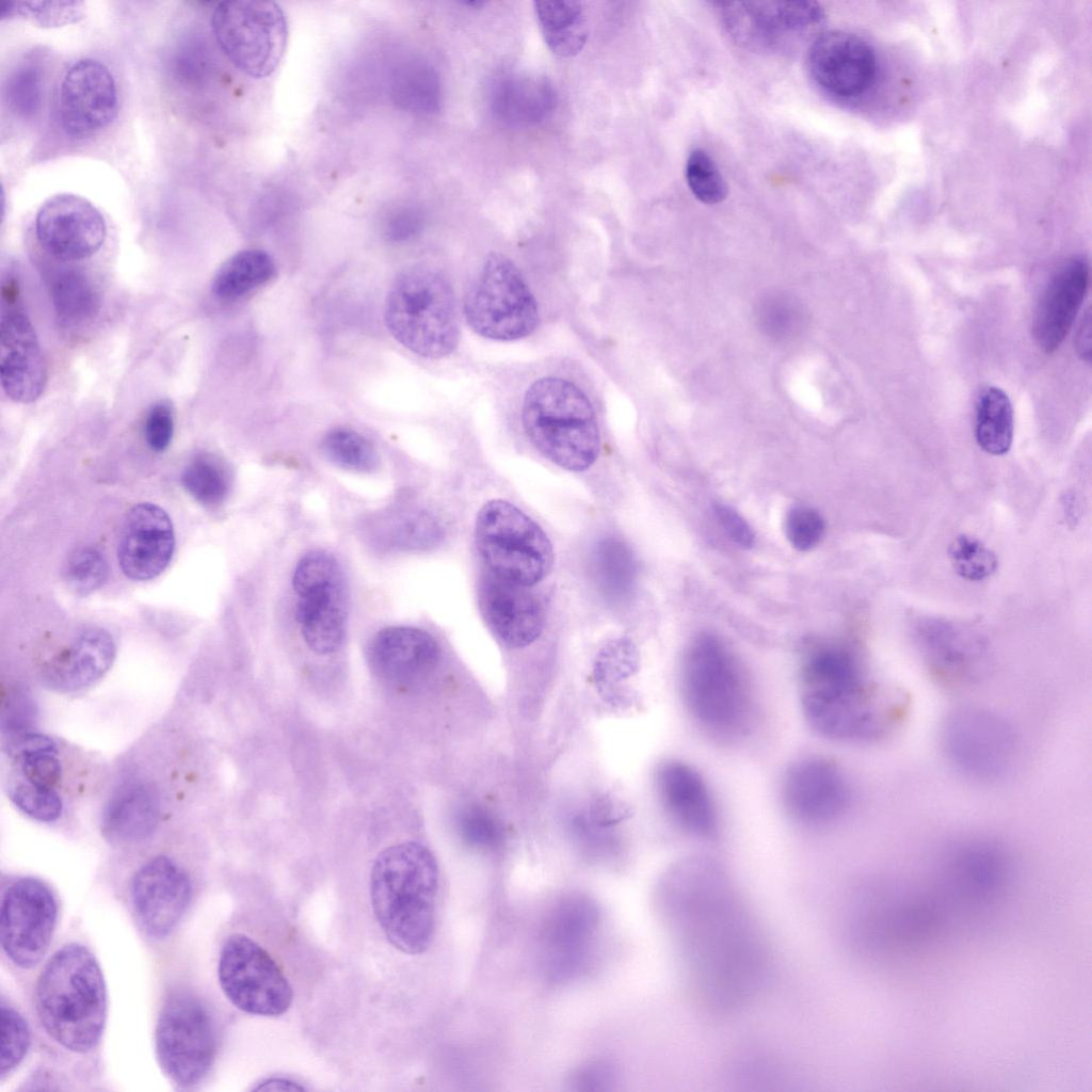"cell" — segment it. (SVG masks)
<instances>
[{
    "label": "cell",
    "mask_w": 1092,
    "mask_h": 1092,
    "mask_svg": "<svg viewBox=\"0 0 1092 1092\" xmlns=\"http://www.w3.org/2000/svg\"><path fill=\"white\" fill-rule=\"evenodd\" d=\"M470 328L484 338L512 341L529 336L540 320L537 302L517 266L491 253L464 299Z\"/></svg>",
    "instance_id": "obj_9"
},
{
    "label": "cell",
    "mask_w": 1092,
    "mask_h": 1092,
    "mask_svg": "<svg viewBox=\"0 0 1092 1092\" xmlns=\"http://www.w3.org/2000/svg\"><path fill=\"white\" fill-rule=\"evenodd\" d=\"M384 318L396 340L422 357H446L459 344L454 291L447 277L433 268L414 266L395 279L387 293Z\"/></svg>",
    "instance_id": "obj_7"
},
{
    "label": "cell",
    "mask_w": 1092,
    "mask_h": 1092,
    "mask_svg": "<svg viewBox=\"0 0 1092 1092\" xmlns=\"http://www.w3.org/2000/svg\"><path fill=\"white\" fill-rule=\"evenodd\" d=\"M521 421L534 448L557 466L582 471L596 461L600 434L594 407L574 383L542 378L527 389Z\"/></svg>",
    "instance_id": "obj_6"
},
{
    "label": "cell",
    "mask_w": 1092,
    "mask_h": 1092,
    "mask_svg": "<svg viewBox=\"0 0 1092 1092\" xmlns=\"http://www.w3.org/2000/svg\"><path fill=\"white\" fill-rule=\"evenodd\" d=\"M292 585L299 596L295 619L305 643L318 654L336 652L343 642L348 617L340 564L326 551L311 550L298 562Z\"/></svg>",
    "instance_id": "obj_12"
},
{
    "label": "cell",
    "mask_w": 1092,
    "mask_h": 1092,
    "mask_svg": "<svg viewBox=\"0 0 1092 1092\" xmlns=\"http://www.w3.org/2000/svg\"><path fill=\"white\" fill-rule=\"evenodd\" d=\"M275 273L274 260L268 253L243 250L219 268L212 280V292L221 300H237L269 283Z\"/></svg>",
    "instance_id": "obj_35"
},
{
    "label": "cell",
    "mask_w": 1092,
    "mask_h": 1092,
    "mask_svg": "<svg viewBox=\"0 0 1092 1092\" xmlns=\"http://www.w3.org/2000/svg\"><path fill=\"white\" fill-rule=\"evenodd\" d=\"M155 1049L163 1073L180 1088L198 1085L215 1057L211 1015L192 994L176 993L164 1002L156 1024Z\"/></svg>",
    "instance_id": "obj_11"
},
{
    "label": "cell",
    "mask_w": 1092,
    "mask_h": 1092,
    "mask_svg": "<svg viewBox=\"0 0 1092 1092\" xmlns=\"http://www.w3.org/2000/svg\"><path fill=\"white\" fill-rule=\"evenodd\" d=\"M58 918L50 888L34 878H22L3 892L0 908L1 946L18 967L36 966L46 954Z\"/></svg>",
    "instance_id": "obj_16"
},
{
    "label": "cell",
    "mask_w": 1092,
    "mask_h": 1092,
    "mask_svg": "<svg viewBox=\"0 0 1092 1092\" xmlns=\"http://www.w3.org/2000/svg\"><path fill=\"white\" fill-rule=\"evenodd\" d=\"M783 806L800 826L819 830L837 823L851 803L849 782L840 768L821 756L792 762L781 787Z\"/></svg>",
    "instance_id": "obj_18"
},
{
    "label": "cell",
    "mask_w": 1092,
    "mask_h": 1092,
    "mask_svg": "<svg viewBox=\"0 0 1092 1092\" xmlns=\"http://www.w3.org/2000/svg\"><path fill=\"white\" fill-rule=\"evenodd\" d=\"M612 1075L608 1065L595 1063L581 1069L576 1075L575 1083L581 1090L606 1089V1083L610 1082Z\"/></svg>",
    "instance_id": "obj_59"
},
{
    "label": "cell",
    "mask_w": 1092,
    "mask_h": 1092,
    "mask_svg": "<svg viewBox=\"0 0 1092 1092\" xmlns=\"http://www.w3.org/2000/svg\"><path fill=\"white\" fill-rule=\"evenodd\" d=\"M321 448L327 460L346 469L371 471L379 464L373 445L351 429L331 430L323 437Z\"/></svg>",
    "instance_id": "obj_42"
},
{
    "label": "cell",
    "mask_w": 1092,
    "mask_h": 1092,
    "mask_svg": "<svg viewBox=\"0 0 1092 1092\" xmlns=\"http://www.w3.org/2000/svg\"><path fill=\"white\" fill-rule=\"evenodd\" d=\"M368 530L374 545L388 550L427 549L444 537L437 518L422 510L392 512L375 519Z\"/></svg>",
    "instance_id": "obj_33"
},
{
    "label": "cell",
    "mask_w": 1092,
    "mask_h": 1092,
    "mask_svg": "<svg viewBox=\"0 0 1092 1092\" xmlns=\"http://www.w3.org/2000/svg\"><path fill=\"white\" fill-rule=\"evenodd\" d=\"M638 662V652L628 638H619L610 641L600 651L596 671L600 675L622 676L630 673Z\"/></svg>",
    "instance_id": "obj_52"
},
{
    "label": "cell",
    "mask_w": 1092,
    "mask_h": 1092,
    "mask_svg": "<svg viewBox=\"0 0 1092 1092\" xmlns=\"http://www.w3.org/2000/svg\"><path fill=\"white\" fill-rule=\"evenodd\" d=\"M593 566L603 594L619 601L627 597L637 577V562L631 549L613 536L600 540L593 552Z\"/></svg>",
    "instance_id": "obj_38"
},
{
    "label": "cell",
    "mask_w": 1092,
    "mask_h": 1092,
    "mask_svg": "<svg viewBox=\"0 0 1092 1092\" xmlns=\"http://www.w3.org/2000/svg\"><path fill=\"white\" fill-rule=\"evenodd\" d=\"M975 436L979 447L989 454H1006L1013 440V408L1008 395L989 386L976 403Z\"/></svg>",
    "instance_id": "obj_36"
},
{
    "label": "cell",
    "mask_w": 1092,
    "mask_h": 1092,
    "mask_svg": "<svg viewBox=\"0 0 1092 1092\" xmlns=\"http://www.w3.org/2000/svg\"><path fill=\"white\" fill-rule=\"evenodd\" d=\"M679 680L686 710L706 736L734 743L751 733L755 722L751 682L737 656L718 636L701 632L690 641Z\"/></svg>",
    "instance_id": "obj_4"
},
{
    "label": "cell",
    "mask_w": 1092,
    "mask_h": 1092,
    "mask_svg": "<svg viewBox=\"0 0 1092 1092\" xmlns=\"http://www.w3.org/2000/svg\"><path fill=\"white\" fill-rule=\"evenodd\" d=\"M552 82L539 75L508 73L496 79L491 92L494 114L515 126L537 124L547 118L557 106Z\"/></svg>",
    "instance_id": "obj_29"
},
{
    "label": "cell",
    "mask_w": 1092,
    "mask_h": 1092,
    "mask_svg": "<svg viewBox=\"0 0 1092 1092\" xmlns=\"http://www.w3.org/2000/svg\"><path fill=\"white\" fill-rule=\"evenodd\" d=\"M10 797L22 813L38 821L50 822L61 816L62 800L51 787L39 786L26 780L11 787Z\"/></svg>",
    "instance_id": "obj_49"
},
{
    "label": "cell",
    "mask_w": 1092,
    "mask_h": 1092,
    "mask_svg": "<svg viewBox=\"0 0 1092 1092\" xmlns=\"http://www.w3.org/2000/svg\"><path fill=\"white\" fill-rule=\"evenodd\" d=\"M475 539L488 572L501 579L530 587L552 567L555 553L548 536L507 500L494 499L480 509Z\"/></svg>",
    "instance_id": "obj_8"
},
{
    "label": "cell",
    "mask_w": 1092,
    "mask_h": 1092,
    "mask_svg": "<svg viewBox=\"0 0 1092 1092\" xmlns=\"http://www.w3.org/2000/svg\"><path fill=\"white\" fill-rule=\"evenodd\" d=\"M15 287L2 291L0 375L6 396L18 403L37 400L47 384V366L35 330L17 301Z\"/></svg>",
    "instance_id": "obj_20"
},
{
    "label": "cell",
    "mask_w": 1092,
    "mask_h": 1092,
    "mask_svg": "<svg viewBox=\"0 0 1092 1092\" xmlns=\"http://www.w3.org/2000/svg\"><path fill=\"white\" fill-rule=\"evenodd\" d=\"M50 293L55 314L65 324H82L93 320L100 310V292L92 278L80 270L60 273Z\"/></svg>",
    "instance_id": "obj_37"
},
{
    "label": "cell",
    "mask_w": 1092,
    "mask_h": 1092,
    "mask_svg": "<svg viewBox=\"0 0 1092 1092\" xmlns=\"http://www.w3.org/2000/svg\"><path fill=\"white\" fill-rule=\"evenodd\" d=\"M657 789L671 820L685 833L701 839L716 838L720 815L703 775L681 760H668L657 771Z\"/></svg>",
    "instance_id": "obj_26"
},
{
    "label": "cell",
    "mask_w": 1092,
    "mask_h": 1092,
    "mask_svg": "<svg viewBox=\"0 0 1092 1092\" xmlns=\"http://www.w3.org/2000/svg\"><path fill=\"white\" fill-rule=\"evenodd\" d=\"M808 67L823 91L836 97L853 98L872 85L877 58L871 46L860 36L845 31H828L812 44Z\"/></svg>",
    "instance_id": "obj_23"
},
{
    "label": "cell",
    "mask_w": 1092,
    "mask_h": 1092,
    "mask_svg": "<svg viewBox=\"0 0 1092 1092\" xmlns=\"http://www.w3.org/2000/svg\"><path fill=\"white\" fill-rule=\"evenodd\" d=\"M948 556L956 573L969 581H981L997 569L996 555L976 537L961 534L949 546Z\"/></svg>",
    "instance_id": "obj_45"
},
{
    "label": "cell",
    "mask_w": 1092,
    "mask_h": 1092,
    "mask_svg": "<svg viewBox=\"0 0 1092 1092\" xmlns=\"http://www.w3.org/2000/svg\"><path fill=\"white\" fill-rule=\"evenodd\" d=\"M173 434V407L168 401H158L151 405L146 415L144 438L152 451L162 452L170 446Z\"/></svg>",
    "instance_id": "obj_53"
},
{
    "label": "cell",
    "mask_w": 1092,
    "mask_h": 1092,
    "mask_svg": "<svg viewBox=\"0 0 1092 1092\" xmlns=\"http://www.w3.org/2000/svg\"><path fill=\"white\" fill-rule=\"evenodd\" d=\"M601 915L588 895L563 896L546 916L541 934L542 965L547 978L566 982L585 974L595 959Z\"/></svg>",
    "instance_id": "obj_15"
},
{
    "label": "cell",
    "mask_w": 1092,
    "mask_h": 1092,
    "mask_svg": "<svg viewBox=\"0 0 1092 1092\" xmlns=\"http://www.w3.org/2000/svg\"><path fill=\"white\" fill-rule=\"evenodd\" d=\"M211 29L227 59L250 77L270 76L284 57L288 26L275 2H220L212 12Z\"/></svg>",
    "instance_id": "obj_10"
},
{
    "label": "cell",
    "mask_w": 1092,
    "mask_h": 1092,
    "mask_svg": "<svg viewBox=\"0 0 1092 1092\" xmlns=\"http://www.w3.org/2000/svg\"><path fill=\"white\" fill-rule=\"evenodd\" d=\"M42 1026L64 1048L83 1054L100 1041L107 1021V987L95 956L66 944L45 964L35 987Z\"/></svg>",
    "instance_id": "obj_5"
},
{
    "label": "cell",
    "mask_w": 1092,
    "mask_h": 1092,
    "mask_svg": "<svg viewBox=\"0 0 1092 1092\" xmlns=\"http://www.w3.org/2000/svg\"><path fill=\"white\" fill-rule=\"evenodd\" d=\"M1075 347L1081 359L1090 362L1091 357V315L1090 310L1083 317L1076 335Z\"/></svg>",
    "instance_id": "obj_60"
},
{
    "label": "cell",
    "mask_w": 1092,
    "mask_h": 1092,
    "mask_svg": "<svg viewBox=\"0 0 1092 1092\" xmlns=\"http://www.w3.org/2000/svg\"><path fill=\"white\" fill-rule=\"evenodd\" d=\"M35 237L55 259L77 261L96 254L107 237L106 221L86 198L60 193L46 199L35 216Z\"/></svg>",
    "instance_id": "obj_22"
},
{
    "label": "cell",
    "mask_w": 1092,
    "mask_h": 1092,
    "mask_svg": "<svg viewBox=\"0 0 1092 1092\" xmlns=\"http://www.w3.org/2000/svg\"><path fill=\"white\" fill-rule=\"evenodd\" d=\"M533 4L548 48L562 58L579 53L589 35L582 3L573 0H543Z\"/></svg>",
    "instance_id": "obj_34"
},
{
    "label": "cell",
    "mask_w": 1092,
    "mask_h": 1092,
    "mask_svg": "<svg viewBox=\"0 0 1092 1092\" xmlns=\"http://www.w3.org/2000/svg\"><path fill=\"white\" fill-rule=\"evenodd\" d=\"M422 227L421 216L414 210L394 213L384 225L385 237L392 242H403L415 237Z\"/></svg>",
    "instance_id": "obj_57"
},
{
    "label": "cell",
    "mask_w": 1092,
    "mask_h": 1092,
    "mask_svg": "<svg viewBox=\"0 0 1092 1092\" xmlns=\"http://www.w3.org/2000/svg\"><path fill=\"white\" fill-rule=\"evenodd\" d=\"M459 828L463 838L476 847H493L501 837L495 818L481 807L466 808L460 816Z\"/></svg>",
    "instance_id": "obj_51"
},
{
    "label": "cell",
    "mask_w": 1092,
    "mask_h": 1092,
    "mask_svg": "<svg viewBox=\"0 0 1092 1092\" xmlns=\"http://www.w3.org/2000/svg\"><path fill=\"white\" fill-rule=\"evenodd\" d=\"M218 977L228 1000L245 1013L279 1016L292 1003V986L280 967L245 934H230L223 943Z\"/></svg>",
    "instance_id": "obj_13"
},
{
    "label": "cell",
    "mask_w": 1092,
    "mask_h": 1092,
    "mask_svg": "<svg viewBox=\"0 0 1092 1092\" xmlns=\"http://www.w3.org/2000/svg\"><path fill=\"white\" fill-rule=\"evenodd\" d=\"M9 753L17 759L26 754L37 751H57L55 742L42 734L13 733L7 742Z\"/></svg>",
    "instance_id": "obj_58"
},
{
    "label": "cell",
    "mask_w": 1092,
    "mask_h": 1092,
    "mask_svg": "<svg viewBox=\"0 0 1092 1092\" xmlns=\"http://www.w3.org/2000/svg\"><path fill=\"white\" fill-rule=\"evenodd\" d=\"M942 742L948 760L977 781L1002 777L1015 760L1016 738L1005 719L985 709L965 707L944 722Z\"/></svg>",
    "instance_id": "obj_14"
},
{
    "label": "cell",
    "mask_w": 1092,
    "mask_h": 1092,
    "mask_svg": "<svg viewBox=\"0 0 1092 1092\" xmlns=\"http://www.w3.org/2000/svg\"><path fill=\"white\" fill-rule=\"evenodd\" d=\"M108 573L105 556L93 546L75 549L63 566L64 582L78 596L87 595L100 588Z\"/></svg>",
    "instance_id": "obj_44"
},
{
    "label": "cell",
    "mask_w": 1092,
    "mask_h": 1092,
    "mask_svg": "<svg viewBox=\"0 0 1092 1092\" xmlns=\"http://www.w3.org/2000/svg\"><path fill=\"white\" fill-rule=\"evenodd\" d=\"M159 799L152 788L135 784L121 789L103 814V832L112 840L140 841L148 838L159 820Z\"/></svg>",
    "instance_id": "obj_31"
},
{
    "label": "cell",
    "mask_w": 1092,
    "mask_h": 1092,
    "mask_svg": "<svg viewBox=\"0 0 1092 1092\" xmlns=\"http://www.w3.org/2000/svg\"><path fill=\"white\" fill-rule=\"evenodd\" d=\"M77 1H2L1 19L23 16L44 27L76 21L81 15Z\"/></svg>",
    "instance_id": "obj_48"
},
{
    "label": "cell",
    "mask_w": 1092,
    "mask_h": 1092,
    "mask_svg": "<svg viewBox=\"0 0 1092 1092\" xmlns=\"http://www.w3.org/2000/svg\"><path fill=\"white\" fill-rule=\"evenodd\" d=\"M181 482L186 491L205 507L221 504L230 489L226 465L210 453L195 455L184 467Z\"/></svg>",
    "instance_id": "obj_40"
},
{
    "label": "cell",
    "mask_w": 1092,
    "mask_h": 1092,
    "mask_svg": "<svg viewBox=\"0 0 1092 1092\" xmlns=\"http://www.w3.org/2000/svg\"><path fill=\"white\" fill-rule=\"evenodd\" d=\"M440 649L424 630L391 626L380 630L368 647V662L373 673L395 685H411L435 669Z\"/></svg>",
    "instance_id": "obj_28"
},
{
    "label": "cell",
    "mask_w": 1092,
    "mask_h": 1092,
    "mask_svg": "<svg viewBox=\"0 0 1092 1092\" xmlns=\"http://www.w3.org/2000/svg\"><path fill=\"white\" fill-rule=\"evenodd\" d=\"M31 1043L30 1029L22 1015L1 1001L0 1075L4 1077L23 1060Z\"/></svg>",
    "instance_id": "obj_47"
},
{
    "label": "cell",
    "mask_w": 1092,
    "mask_h": 1092,
    "mask_svg": "<svg viewBox=\"0 0 1092 1092\" xmlns=\"http://www.w3.org/2000/svg\"><path fill=\"white\" fill-rule=\"evenodd\" d=\"M130 899L139 927L149 937L162 940L186 914L192 899V883L180 865L159 855L134 873Z\"/></svg>",
    "instance_id": "obj_21"
},
{
    "label": "cell",
    "mask_w": 1092,
    "mask_h": 1092,
    "mask_svg": "<svg viewBox=\"0 0 1092 1092\" xmlns=\"http://www.w3.org/2000/svg\"><path fill=\"white\" fill-rule=\"evenodd\" d=\"M755 315L761 331L776 340L796 337L806 320L798 299L782 291L764 294L756 305Z\"/></svg>",
    "instance_id": "obj_41"
},
{
    "label": "cell",
    "mask_w": 1092,
    "mask_h": 1092,
    "mask_svg": "<svg viewBox=\"0 0 1092 1092\" xmlns=\"http://www.w3.org/2000/svg\"><path fill=\"white\" fill-rule=\"evenodd\" d=\"M728 33L757 51L783 50L803 39L824 20L814 1H764L718 4Z\"/></svg>",
    "instance_id": "obj_17"
},
{
    "label": "cell",
    "mask_w": 1092,
    "mask_h": 1092,
    "mask_svg": "<svg viewBox=\"0 0 1092 1092\" xmlns=\"http://www.w3.org/2000/svg\"><path fill=\"white\" fill-rule=\"evenodd\" d=\"M464 4H466L467 6L481 7V6H483L485 4V2L484 1H480V0H473V1H465Z\"/></svg>",
    "instance_id": "obj_62"
},
{
    "label": "cell",
    "mask_w": 1092,
    "mask_h": 1092,
    "mask_svg": "<svg viewBox=\"0 0 1092 1092\" xmlns=\"http://www.w3.org/2000/svg\"><path fill=\"white\" fill-rule=\"evenodd\" d=\"M713 513L722 530L732 542L743 549L754 546L753 529L734 508L724 503H716Z\"/></svg>",
    "instance_id": "obj_56"
},
{
    "label": "cell",
    "mask_w": 1092,
    "mask_h": 1092,
    "mask_svg": "<svg viewBox=\"0 0 1092 1092\" xmlns=\"http://www.w3.org/2000/svg\"><path fill=\"white\" fill-rule=\"evenodd\" d=\"M209 60L207 49L200 42H184L174 57L176 76L186 82L198 83L208 74Z\"/></svg>",
    "instance_id": "obj_55"
},
{
    "label": "cell",
    "mask_w": 1092,
    "mask_h": 1092,
    "mask_svg": "<svg viewBox=\"0 0 1092 1092\" xmlns=\"http://www.w3.org/2000/svg\"><path fill=\"white\" fill-rule=\"evenodd\" d=\"M664 887L665 915L689 987L714 1012L741 1007L764 980L767 951L727 873L711 860L686 858Z\"/></svg>",
    "instance_id": "obj_1"
},
{
    "label": "cell",
    "mask_w": 1092,
    "mask_h": 1092,
    "mask_svg": "<svg viewBox=\"0 0 1092 1092\" xmlns=\"http://www.w3.org/2000/svg\"><path fill=\"white\" fill-rule=\"evenodd\" d=\"M921 645L938 676L958 682L976 675L983 653L979 644L946 625L929 626L921 635Z\"/></svg>",
    "instance_id": "obj_32"
},
{
    "label": "cell",
    "mask_w": 1092,
    "mask_h": 1092,
    "mask_svg": "<svg viewBox=\"0 0 1092 1092\" xmlns=\"http://www.w3.org/2000/svg\"><path fill=\"white\" fill-rule=\"evenodd\" d=\"M784 528L791 546L799 551H807L816 547L823 537L825 523L815 508L794 505L786 514Z\"/></svg>",
    "instance_id": "obj_50"
},
{
    "label": "cell",
    "mask_w": 1092,
    "mask_h": 1092,
    "mask_svg": "<svg viewBox=\"0 0 1092 1092\" xmlns=\"http://www.w3.org/2000/svg\"><path fill=\"white\" fill-rule=\"evenodd\" d=\"M1089 279V263L1082 256L1067 259L1050 277L1032 320V335L1043 352L1053 353L1063 342L1082 305Z\"/></svg>",
    "instance_id": "obj_27"
},
{
    "label": "cell",
    "mask_w": 1092,
    "mask_h": 1092,
    "mask_svg": "<svg viewBox=\"0 0 1092 1092\" xmlns=\"http://www.w3.org/2000/svg\"><path fill=\"white\" fill-rule=\"evenodd\" d=\"M115 655L114 640L107 630L86 629L48 669V684L61 691L87 687L109 671Z\"/></svg>",
    "instance_id": "obj_30"
},
{
    "label": "cell",
    "mask_w": 1092,
    "mask_h": 1092,
    "mask_svg": "<svg viewBox=\"0 0 1092 1092\" xmlns=\"http://www.w3.org/2000/svg\"><path fill=\"white\" fill-rule=\"evenodd\" d=\"M255 1091H304L306 1088L300 1082L287 1077H269L253 1088Z\"/></svg>",
    "instance_id": "obj_61"
},
{
    "label": "cell",
    "mask_w": 1092,
    "mask_h": 1092,
    "mask_svg": "<svg viewBox=\"0 0 1092 1092\" xmlns=\"http://www.w3.org/2000/svg\"><path fill=\"white\" fill-rule=\"evenodd\" d=\"M487 572L479 582V609L489 629L508 646L519 648L542 633L545 615L534 593Z\"/></svg>",
    "instance_id": "obj_25"
},
{
    "label": "cell",
    "mask_w": 1092,
    "mask_h": 1092,
    "mask_svg": "<svg viewBox=\"0 0 1092 1092\" xmlns=\"http://www.w3.org/2000/svg\"><path fill=\"white\" fill-rule=\"evenodd\" d=\"M43 85V71L38 64L28 61L17 65L4 86L9 109L18 117H34L42 107Z\"/></svg>",
    "instance_id": "obj_43"
},
{
    "label": "cell",
    "mask_w": 1092,
    "mask_h": 1092,
    "mask_svg": "<svg viewBox=\"0 0 1092 1092\" xmlns=\"http://www.w3.org/2000/svg\"><path fill=\"white\" fill-rule=\"evenodd\" d=\"M392 95L405 109L424 113L437 111L440 83L435 69L420 60L403 64L395 74Z\"/></svg>",
    "instance_id": "obj_39"
},
{
    "label": "cell",
    "mask_w": 1092,
    "mask_h": 1092,
    "mask_svg": "<svg viewBox=\"0 0 1092 1092\" xmlns=\"http://www.w3.org/2000/svg\"><path fill=\"white\" fill-rule=\"evenodd\" d=\"M438 886L437 862L425 846L403 841L378 854L370 872L371 906L396 949L420 954L430 947Z\"/></svg>",
    "instance_id": "obj_3"
},
{
    "label": "cell",
    "mask_w": 1092,
    "mask_h": 1092,
    "mask_svg": "<svg viewBox=\"0 0 1092 1092\" xmlns=\"http://www.w3.org/2000/svg\"><path fill=\"white\" fill-rule=\"evenodd\" d=\"M175 547L173 524L167 513L151 502H142L127 513L118 543V562L130 579L146 581L168 565Z\"/></svg>",
    "instance_id": "obj_24"
},
{
    "label": "cell",
    "mask_w": 1092,
    "mask_h": 1092,
    "mask_svg": "<svg viewBox=\"0 0 1092 1092\" xmlns=\"http://www.w3.org/2000/svg\"><path fill=\"white\" fill-rule=\"evenodd\" d=\"M25 778L33 784L51 787L60 781L62 765L57 751H37L17 759Z\"/></svg>",
    "instance_id": "obj_54"
},
{
    "label": "cell",
    "mask_w": 1092,
    "mask_h": 1092,
    "mask_svg": "<svg viewBox=\"0 0 1092 1092\" xmlns=\"http://www.w3.org/2000/svg\"><path fill=\"white\" fill-rule=\"evenodd\" d=\"M686 180L693 195L702 203L718 204L727 196V186L718 166L702 149H694L689 154Z\"/></svg>",
    "instance_id": "obj_46"
},
{
    "label": "cell",
    "mask_w": 1092,
    "mask_h": 1092,
    "mask_svg": "<svg viewBox=\"0 0 1092 1092\" xmlns=\"http://www.w3.org/2000/svg\"><path fill=\"white\" fill-rule=\"evenodd\" d=\"M118 95L109 68L94 59L73 63L59 83L55 98L61 129L84 139L108 127L117 114Z\"/></svg>",
    "instance_id": "obj_19"
},
{
    "label": "cell",
    "mask_w": 1092,
    "mask_h": 1092,
    "mask_svg": "<svg viewBox=\"0 0 1092 1092\" xmlns=\"http://www.w3.org/2000/svg\"><path fill=\"white\" fill-rule=\"evenodd\" d=\"M799 694L807 724L826 739L869 742L886 729V714L858 657L842 644L823 641L806 646Z\"/></svg>",
    "instance_id": "obj_2"
}]
</instances>
